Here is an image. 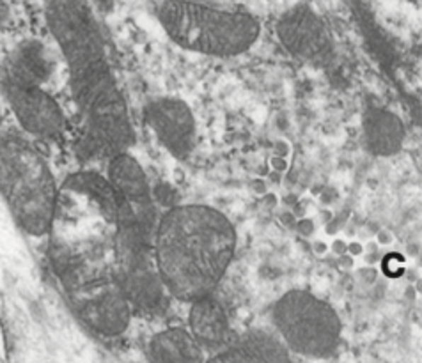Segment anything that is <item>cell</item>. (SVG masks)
<instances>
[{
	"instance_id": "cell-13",
	"label": "cell",
	"mask_w": 422,
	"mask_h": 363,
	"mask_svg": "<svg viewBox=\"0 0 422 363\" xmlns=\"http://www.w3.org/2000/svg\"><path fill=\"white\" fill-rule=\"evenodd\" d=\"M54 62L48 55L47 47L38 40H27L9 54L2 82L43 86L50 80Z\"/></svg>"
},
{
	"instance_id": "cell-7",
	"label": "cell",
	"mask_w": 422,
	"mask_h": 363,
	"mask_svg": "<svg viewBox=\"0 0 422 363\" xmlns=\"http://www.w3.org/2000/svg\"><path fill=\"white\" fill-rule=\"evenodd\" d=\"M272 323L297 355L326 358L339 344L341 321L336 310L304 289H291L273 303Z\"/></svg>"
},
{
	"instance_id": "cell-6",
	"label": "cell",
	"mask_w": 422,
	"mask_h": 363,
	"mask_svg": "<svg viewBox=\"0 0 422 363\" xmlns=\"http://www.w3.org/2000/svg\"><path fill=\"white\" fill-rule=\"evenodd\" d=\"M160 218H139L119 225L114 236V271L140 316H161L167 312L171 292L161 278L154 255V232Z\"/></svg>"
},
{
	"instance_id": "cell-19",
	"label": "cell",
	"mask_w": 422,
	"mask_h": 363,
	"mask_svg": "<svg viewBox=\"0 0 422 363\" xmlns=\"http://www.w3.org/2000/svg\"><path fill=\"white\" fill-rule=\"evenodd\" d=\"M270 165H272L273 171L284 172V171H286V167H287V161H286V158H284V156H273L272 160H270Z\"/></svg>"
},
{
	"instance_id": "cell-10",
	"label": "cell",
	"mask_w": 422,
	"mask_h": 363,
	"mask_svg": "<svg viewBox=\"0 0 422 363\" xmlns=\"http://www.w3.org/2000/svg\"><path fill=\"white\" fill-rule=\"evenodd\" d=\"M142 117L158 142L176 160H186L193 153L197 121L186 101L172 96L156 98L144 107Z\"/></svg>"
},
{
	"instance_id": "cell-16",
	"label": "cell",
	"mask_w": 422,
	"mask_h": 363,
	"mask_svg": "<svg viewBox=\"0 0 422 363\" xmlns=\"http://www.w3.org/2000/svg\"><path fill=\"white\" fill-rule=\"evenodd\" d=\"M365 135L376 153L387 154L397 140V126L383 112H372L365 117Z\"/></svg>"
},
{
	"instance_id": "cell-12",
	"label": "cell",
	"mask_w": 422,
	"mask_h": 363,
	"mask_svg": "<svg viewBox=\"0 0 422 363\" xmlns=\"http://www.w3.org/2000/svg\"><path fill=\"white\" fill-rule=\"evenodd\" d=\"M188 330L207 349L227 347L233 335L229 316L215 294L190 303Z\"/></svg>"
},
{
	"instance_id": "cell-23",
	"label": "cell",
	"mask_w": 422,
	"mask_h": 363,
	"mask_svg": "<svg viewBox=\"0 0 422 363\" xmlns=\"http://www.w3.org/2000/svg\"><path fill=\"white\" fill-rule=\"evenodd\" d=\"M332 250L337 253V255H343V253H346L348 246H346V243H343V241H339V239H337V241H333Z\"/></svg>"
},
{
	"instance_id": "cell-25",
	"label": "cell",
	"mask_w": 422,
	"mask_h": 363,
	"mask_svg": "<svg viewBox=\"0 0 422 363\" xmlns=\"http://www.w3.org/2000/svg\"><path fill=\"white\" fill-rule=\"evenodd\" d=\"M348 252H350L351 255H358V253L362 252V246L358 245V243H353V245L348 246Z\"/></svg>"
},
{
	"instance_id": "cell-8",
	"label": "cell",
	"mask_w": 422,
	"mask_h": 363,
	"mask_svg": "<svg viewBox=\"0 0 422 363\" xmlns=\"http://www.w3.org/2000/svg\"><path fill=\"white\" fill-rule=\"evenodd\" d=\"M284 50L300 61L323 66L332 57V41L323 20L309 6L298 4L280 15L275 25Z\"/></svg>"
},
{
	"instance_id": "cell-20",
	"label": "cell",
	"mask_w": 422,
	"mask_h": 363,
	"mask_svg": "<svg viewBox=\"0 0 422 363\" xmlns=\"http://www.w3.org/2000/svg\"><path fill=\"white\" fill-rule=\"evenodd\" d=\"M261 206L265 207V209H273V207L277 206V197L273 195V193H265V195L261 197Z\"/></svg>"
},
{
	"instance_id": "cell-2",
	"label": "cell",
	"mask_w": 422,
	"mask_h": 363,
	"mask_svg": "<svg viewBox=\"0 0 422 363\" xmlns=\"http://www.w3.org/2000/svg\"><path fill=\"white\" fill-rule=\"evenodd\" d=\"M236 227L217 207L176 204L160 217L154 255L172 298L193 303L211 296L229 271Z\"/></svg>"
},
{
	"instance_id": "cell-21",
	"label": "cell",
	"mask_w": 422,
	"mask_h": 363,
	"mask_svg": "<svg viewBox=\"0 0 422 363\" xmlns=\"http://www.w3.org/2000/svg\"><path fill=\"white\" fill-rule=\"evenodd\" d=\"M251 188L254 190L258 195H265V193H266V185L263 183V179H254V181L251 183Z\"/></svg>"
},
{
	"instance_id": "cell-1",
	"label": "cell",
	"mask_w": 422,
	"mask_h": 363,
	"mask_svg": "<svg viewBox=\"0 0 422 363\" xmlns=\"http://www.w3.org/2000/svg\"><path fill=\"white\" fill-rule=\"evenodd\" d=\"M45 20L66 61L72 96L82 114L76 158L108 161L130 151L135 129L89 0H45Z\"/></svg>"
},
{
	"instance_id": "cell-4",
	"label": "cell",
	"mask_w": 422,
	"mask_h": 363,
	"mask_svg": "<svg viewBox=\"0 0 422 363\" xmlns=\"http://www.w3.org/2000/svg\"><path fill=\"white\" fill-rule=\"evenodd\" d=\"M158 22L176 47L206 57H238L261 36V25L251 13L213 8L195 0H164Z\"/></svg>"
},
{
	"instance_id": "cell-27",
	"label": "cell",
	"mask_w": 422,
	"mask_h": 363,
	"mask_svg": "<svg viewBox=\"0 0 422 363\" xmlns=\"http://www.w3.org/2000/svg\"><path fill=\"white\" fill-rule=\"evenodd\" d=\"M341 264H344L346 267H350L351 266V259H344V257H343V259H341Z\"/></svg>"
},
{
	"instance_id": "cell-11",
	"label": "cell",
	"mask_w": 422,
	"mask_h": 363,
	"mask_svg": "<svg viewBox=\"0 0 422 363\" xmlns=\"http://www.w3.org/2000/svg\"><path fill=\"white\" fill-rule=\"evenodd\" d=\"M107 178L114 185V188L135 207L139 218L156 217L153 190H151L147 175L142 165L135 156L126 153L115 154L108 160Z\"/></svg>"
},
{
	"instance_id": "cell-17",
	"label": "cell",
	"mask_w": 422,
	"mask_h": 363,
	"mask_svg": "<svg viewBox=\"0 0 422 363\" xmlns=\"http://www.w3.org/2000/svg\"><path fill=\"white\" fill-rule=\"evenodd\" d=\"M204 363H245V359L241 358L238 349L231 344L227 345V347H224L222 351L217 352V355L211 356V358L206 359Z\"/></svg>"
},
{
	"instance_id": "cell-14",
	"label": "cell",
	"mask_w": 422,
	"mask_h": 363,
	"mask_svg": "<svg viewBox=\"0 0 422 363\" xmlns=\"http://www.w3.org/2000/svg\"><path fill=\"white\" fill-rule=\"evenodd\" d=\"M149 363H204V347L192 331L185 328H165L147 344Z\"/></svg>"
},
{
	"instance_id": "cell-9",
	"label": "cell",
	"mask_w": 422,
	"mask_h": 363,
	"mask_svg": "<svg viewBox=\"0 0 422 363\" xmlns=\"http://www.w3.org/2000/svg\"><path fill=\"white\" fill-rule=\"evenodd\" d=\"M6 100L20 128L30 137L55 139L66 129V115L59 101L43 86L2 82Z\"/></svg>"
},
{
	"instance_id": "cell-26",
	"label": "cell",
	"mask_w": 422,
	"mask_h": 363,
	"mask_svg": "<svg viewBox=\"0 0 422 363\" xmlns=\"http://www.w3.org/2000/svg\"><path fill=\"white\" fill-rule=\"evenodd\" d=\"M380 243H390V234L387 232H380Z\"/></svg>"
},
{
	"instance_id": "cell-15",
	"label": "cell",
	"mask_w": 422,
	"mask_h": 363,
	"mask_svg": "<svg viewBox=\"0 0 422 363\" xmlns=\"http://www.w3.org/2000/svg\"><path fill=\"white\" fill-rule=\"evenodd\" d=\"M245 363H293L291 349L279 335L266 330H251L233 342Z\"/></svg>"
},
{
	"instance_id": "cell-3",
	"label": "cell",
	"mask_w": 422,
	"mask_h": 363,
	"mask_svg": "<svg viewBox=\"0 0 422 363\" xmlns=\"http://www.w3.org/2000/svg\"><path fill=\"white\" fill-rule=\"evenodd\" d=\"M0 193L27 236L54 232L61 190L43 154L15 133H4L0 142Z\"/></svg>"
},
{
	"instance_id": "cell-22",
	"label": "cell",
	"mask_w": 422,
	"mask_h": 363,
	"mask_svg": "<svg viewBox=\"0 0 422 363\" xmlns=\"http://www.w3.org/2000/svg\"><path fill=\"white\" fill-rule=\"evenodd\" d=\"M280 220H283L284 225H287V227H290V225H291V227H297V221L298 220H297V218H295V213H290V214L284 213V214H280Z\"/></svg>"
},
{
	"instance_id": "cell-18",
	"label": "cell",
	"mask_w": 422,
	"mask_h": 363,
	"mask_svg": "<svg viewBox=\"0 0 422 363\" xmlns=\"http://www.w3.org/2000/svg\"><path fill=\"white\" fill-rule=\"evenodd\" d=\"M295 229L298 231V234H302L304 238H307V236L314 234V221L309 220V218H300V220L297 221V227Z\"/></svg>"
},
{
	"instance_id": "cell-5",
	"label": "cell",
	"mask_w": 422,
	"mask_h": 363,
	"mask_svg": "<svg viewBox=\"0 0 422 363\" xmlns=\"http://www.w3.org/2000/svg\"><path fill=\"white\" fill-rule=\"evenodd\" d=\"M50 260L69 306L91 331L112 338L128 330L135 310L115 277L112 260L84 259L54 248Z\"/></svg>"
},
{
	"instance_id": "cell-24",
	"label": "cell",
	"mask_w": 422,
	"mask_h": 363,
	"mask_svg": "<svg viewBox=\"0 0 422 363\" xmlns=\"http://www.w3.org/2000/svg\"><path fill=\"white\" fill-rule=\"evenodd\" d=\"M275 149H277V156H284V154L287 153V146L283 142H277Z\"/></svg>"
}]
</instances>
